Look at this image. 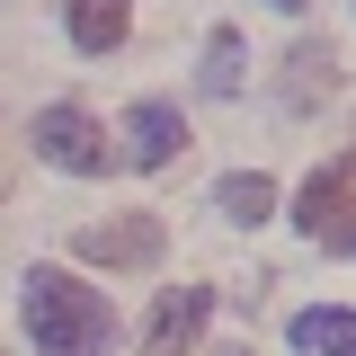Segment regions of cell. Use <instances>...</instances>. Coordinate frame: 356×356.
<instances>
[{
    "instance_id": "cell-10",
    "label": "cell",
    "mask_w": 356,
    "mask_h": 356,
    "mask_svg": "<svg viewBox=\"0 0 356 356\" xmlns=\"http://www.w3.org/2000/svg\"><path fill=\"white\" fill-rule=\"evenodd\" d=\"M214 205H222L232 222H267V214H276V178H267V170H232V178L214 187Z\"/></svg>"
},
{
    "instance_id": "cell-5",
    "label": "cell",
    "mask_w": 356,
    "mask_h": 356,
    "mask_svg": "<svg viewBox=\"0 0 356 356\" xmlns=\"http://www.w3.org/2000/svg\"><path fill=\"white\" fill-rule=\"evenodd\" d=\"M81 259H89V267H152V259H161V214L89 222V232H81Z\"/></svg>"
},
{
    "instance_id": "cell-2",
    "label": "cell",
    "mask_w": 356,
    "mask_h": 356,
    "mask_svg": "<svg viewBox=\"0 0 356 356\" xmlns=\"http://www.w3.org/2000/svg\"><path fill=\"white\" fill-rule=\"evenodd\" d=\"M36 161H54V170H72V178H107L116 170V152H107V134H98L89 107H44L36 116Z\"/></svg>"
},
{
    "instance_id": "cell-4",
    "label": "cell",
    "mask_w": 356,
    "mask_h": 356,
    "mask_svg": "<svg viewBox=\"0 0 356 356\" xmlns=\"http://www.w3.org/2000/svg\"><path fill=\"white\" fill-rule=\"evenodd\" d=\"M214 321V285H170L152 303V330H143V356H187Z\"/></svg>"
},
{
    "instance_id": "cell-1",
    "label": "cell",
    "mask_w": 356,
    "mask_h": 356,
    "mask_svg": "<svg viewBox=\"0 0 356 356\" xmlns=\"http://www.w3.org/2000/svg\"><path fill=\"white\" fill-rule=\"evenodd\" d=\"M27 330H36V356H107L116 339V312L98 285H81L72 267H27Z\"/></svg>"
},
{
    "instance_id": "cell-6",
    "label": "cell",
    "mask_w": 356,
    "mask_h": 356,
    "mask_svg": "<svg viewBox=\"0 0 356 356\" xmlns=\"http://www.w3.org/2000/svg\"><path fill=\"white\" fill-rule=\"evenodd\" d=\"M125 143H134V170H170L178 152H187V125H178L170 98H143L125 116Z\"/></svg>"
},
{
    "instance_id": "cell-12",
    "label": "cell",
    "mask_w": 356,
    "mask_h": 356,
    "mask_svg": "<svg viewBox=\"0 0 356 356\" xmlns=\"http://www.w3.org/2000/svg\"><path fill=\"white\" fill-rule=\"evenodd\" d=\"M267 9H285V18H294V9H303V0H267Z\"/></svg>"
},
{
    "instance_id": "cell-8",
    "label": "cell",
    "mask_w": 356,
    "mask_h": 356,
    "mask_svg": "<svg viewBox=\"0 0 356 356\" xmlns=\"http://www.w3.org/2000/svg\"><path fill=\"white\" fill-rule=\"evenodd\" d=\"M63 18H72V44H81V54H116V44H125V27H134L125 0H72Z\"/></svg>"
},
{
    "instance_id": "cell-3",
    "label": "cell",
    "mask_w": 356,
    "mask_h": 356,
    "mask_svg": "<svg viewBox=\"0 0 356 356\" xmlns=\"http://www.w3.org/2000/svg\"><path fill=\"white\" fill-rule=\"evenodd\" d=\"M294 222H303L312 241H330V250H356V152H339L330 170H312Z\"/></svg>"
},
{
    "instance_id": "cell-11",
    "label": "cell",
    "mask_w": 356,
    "mask_h": 356,
    "mask_svg": "<svg viewBox=\"0 0 356 356\" xmlns=\"http://www.w3.org/2000/svg\"><path fill=\"white\" fill-rule=\"evenodd\" d=\"M285 72H294V81H285V107H312V98H330V81H339V54H330V44H294Z\"/></svg>"
},
{
    "instance_id": "cell-7",
    "label": "cell",
    "mask_w": 356,
    "mask_h": 356,
    "mask_svg": "<svg viewBox=\"0 0 356 356\" xmlns=\"http://www.w3.org/2000/svg\"><path fill=\"white\" fill-rule=\"evenodd\" d=\"M294 348H303V356H356V312H348V303L294 312Z\"/></svg>"
},
{
    "instance_id": "cell-9",
    "label": "cell",
    "mask_w": 356,
    "mask_h": 356,
    "mask_svg": "<svg viewBox=\"0 0 356 356\" xmlns=\"http://www.w3.org/2000/svg\"><path fill=\"white\" fill-rule=\"evenodd\" d=\"M241 81H250V54H241L232 27H214V36H205V72H196V89H205V98H241Z\"/></svg>"
}]
</instances>
